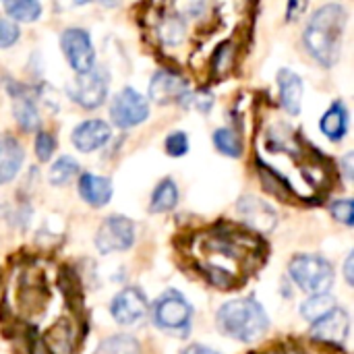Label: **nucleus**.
Listing matches in <instances>:
<instances>
[{
  "instance_id": "nucleus-1",
  "label": "nucleus",
  "mask_w": 354,
  "mask_h": 354,
  "mask_svg": "<svg viewBox=\"0 0 354 354\" xmlns=\"http://www.w3.org/2000/svg\"><path fill=\"white\" fill-rule=\"evenodd\" d=\"M346 19V8L342 4H324L313 12L305 27L303 44L307 52L326 68L334 66L340 58Z\"/></svg>"
},
{
  "instance_id": "nucleus-2",
  "label": "nucleus",
  "mask_w": 354,
  "mask_h": 354,
  "mask_svg": "<svg viewBox=\"0 0 354 354\" xmlns=\"http://www.w3.org/2000/svg\"><path fill=\"white\" fill-rule=\"evenodd\" d=\"M216 324L228 338L239 342H255L266 334L270 319L255 299H239L220 307Z\"/></svg>"
},
{
  "instance_id": "nucleus-3",
  "label": "nucleus",
  "mask_w": 354,
  "mask_h": 354,
  "mask_svg": "<svg viewBox=\"0 0 354 354\" xmlns=\"http://www.w3.org/2000/svg\"><path fill=\"white\" fill-rule=\"evenodd\" d=\"M288 270L297 286L311 295H328L334 286V268L319 255H297Z\"/></svg>"
},
{
  "instance_id": "nucleus-4",
  "label": "nucleus",
  "mask_w": 354,
  "mask_h": 354,
  "mask_svg": "<svg viewBox=\"0 0 354 354\" xmlns=\"http://www.w3.org/2000/svg\"><path fill=\"white\" fill-rule=\"evenodd\" d=\"M191 319L193 307L178 290L164 292L153 305V324L164 332L185 336L191 330Z\"/></svg>"
},
{
  "instance_id": "nucleus-5",
  "label": "nucleus",
  "mask_w": 354,
  "mask_h": 354,
  "mask_svg": "<svg viewBox=\"0 0 354 354\" xmlns=\"http://www.w3.org/2000/svg\"><path fill=\"white\" fill-rule=\"evenodd\" d=\"M108 81H110L108 71L102 66H93L89 73L77 75L75 81L66 87V93L77 106L85 110H95L106 102Z\"/></svg>"
},
{
  "instance_id": "nucleus-6",
  "label": "nucleus",
  "mask_w": 354,
  "mask_h": 354,
  "mask_svg": "<svg viewBox=\"0 0 354 354\" xmlns=\"http://www.w3.org/2000/svg\"><path fill=\"white\" fill-rule=\"evenodd\" d=\"M110 116L112 122L120 129H131L147 120L149 116V104L147 100L135 91L133 87H124L116 93V97L110 104Z\"/></svg>"
},
{
  "instance_id": "nucleus-7",
  "label": "nucleus",
  "mask_w": 354,
  "mask_h": 354,
  "mask_svg": "<svg viewBox=\"0 0 354 354\" xmlns=\"http://www.w3.org/2000/svg\"><path fill=\"white\" fill-rule=\"evenodd\" d=\"M135 243V226L124 216H110L100 224L95 234V247L102 255L127 251Z\"/></svg>"
},
{
  "instance_id": "nucleus-8",
  "label": "nucleus",
  "mask_w": 354,
  "mask_h": 354,
  "mask_svg": "<svg viewBox=\"0 0 354 354\" xmlns=\"http://www.w3.org/2000/svg\"><path fill=\"white\" fill-rule=\"evenodd\" d=\"M60 46L62 52L73 66L77 75L89 73L95 66V50L91 44V37L85 29L81 27H71L60 35Z\"/></svg>"
},
{
  "instance_id": "nucleus-9",
  "label": "nucleus",
  "mask_w": 354,
  "mask_h": 354,
  "mask_svg": "<svg viewBox=\"0 0 354 354\" xmlns=\"http://www.w3.org/2000/svg\"><path fill=\"white\" fill-rule=\"evenodd\" d=\"M110 313H112L116 324L133 326V324H137V322H141L145 317L147 299L137 288H124L114 297V301L110 305Z\"/></svg>"
},
{
  "instance_id": "nucleus-10",
  "label": "nucleus",
  "mask_w": 354,
  "mask_h": 354,
  "mask_svg": "<svg viewBox=\"0 0 354 354\" xmlns=\"http://www.w3.org/2000/svg\"><path fill=\"white\" fill-rule=\"evenodd\" d=\"M189 93V83L172 73V71H158L151 77L149 83V97L156 104H170V102H183Z\"/></svg>"
},
{
  "instance_id": "nucleus-11",
  "label": "nucleus",
  "mask_w": 354,
  "mask_h": 354,
  "mask_svg": "<svg viewBox=\"0 0 354 354\" xmlns=\"http://www.w3.org/2000/svg\"><path fill=\"white\" fill-rule=\"evenodd\" d=\"M351 332V317L344 309L334 307L328 315H324L319 322L313 324V338L330 344H344Z\"/></svg>"
},
{
  "instance_id": "nucleus-12",
  "label": "nucleus",
  "mask_w": 354,
  "mask_h": 354,
  "mask_svg": "<svg viewBox=\"0 0 354 354\" xmlns=\"http://www.w3.org/2000/svg\"><path fill=\"white\" fill-rule=\"evenodd\" d=\"M10 95H12V112H15V118L19 122L21 129L25 131H37L39 129V110H37V104H35V95L31 89L23 87V85H10Z\"/></svg>"
},
{
  "instance_id": "nucleus-13",
  "label": "nucleus",
  "mask_w": 354,
  "mask_h": 354,
  "mask_svg": "<svg viewBox=\"0 0 354 354\" xmlns=\"http://www.w3.org/2000/svg\"><path fill=\"white\" fill-rule=\"evenodd\" d=\"M108 139H110V124H106L104 120H97V118L83 120L79 127H75V131L71 135L73 145L83 153L100 149L102 145L108 143Z\"/></svg>"
},
{
  "instance_id": "nucleus-14",
  "label": "nucleus",
  "mask_w": 354,
  "mask_h": 354,
  "mask_svg": "<svg viewBox=\"0 0 354 354\" xmlns=\"http://www.w3.org/2000/svg\"><path fill=\"white\" fill-rule=\"evenodd\" d=\"M239 212L243 214L245 222L257 230V232H272L276 228V222H278V216L276 212L272 209V205H268L263 199H257V197H243L239 201Z\"/></svg>"
},
{
  "instance_id": "nucleus-15",
  "label": "nucleus",
  "mask_w": 354,
  "mask_h": 354,
  "mask_svg": "<svg viewBox=\"0 0 354 354\" xmlns=\"http://www.w3.org/2000/svg\"><path fill=\"white\" fill-rule=\"evenodd\" d=\"M278 87H280V102L284 106V110L292 116H297L301 112V104H303V79L288 68H282L278 73Z\"/></svg>"
},
{
  "instance_id": "nucleus-16",
  "label": "nucleus",
  "mask_w": 354,
  "mask_h": 354,
  "mask_svg": "<svg viewBox=\"0 0 354 354\" xmlns=\"http://www.w3.org/2000/svg\"><path fill=\"white\" fill-rule=\"evenodd\" d=\"M23 160H25V151L21 143L10 135L0 137V185L10 183L19 174Z\"/></svg>"
},
{
  "instance_id": "nucleus-17",
  "label": "nucleus",
  "mask_w": 354,
  "mask_h": 354,
  "mask_svg": "<svg viewBox=\"0 0 354 354\" xmlns=\"http://www.w3.org/2000/svg\"><path fill=\"white\" fill-rule=\"evenodd\" d=\"M79 195L85 203L93 207H102L112 199V183L110 178L85 172L79 178Z\"/></svg>"
},
{
  "instance_id": "nucleus-18",
  "label": "nucleus",
  "mask_w": 354,
  "mask_h": 354,
  "mask_svg": "<svg viewBox=\"0 0 354 354\" xmlns=\"http://www.w3.org/2000/svg\"><path fill=\"white\" fill-rule=\"evenodd\" d=\"M319 129L330 141H340L348 131V110H346V106L342 102H334L330 106V110L322 116Z\"/></svg>"
},
{
  "instance_id": "nucleus-19",
  "label": "nucleus",
  "mask_w": 354,
  "mask_h": 354,
  "mask_svg": "<svg viewBox=\"0 0 354 354\" xmlns=\"http://www.w3.org/2000/svg\"><path fill=\"white\" fill-rule=\"evenodd\" d=\"M176 203H178V189H176V185H174V180L166 178V180H162V183L156 187V191H153V195H151V205H149V209H151L153 214H164V212L174 209Z\"/></svg>"
},
{
  "instance_id": "nucleus-20",
  "label": "nucleus",
  "mask_w": 354,
  "mask_h": 354,
  "mask_svg": "<svg viewBox=\"0 0 354 354\" xmlns=\"http://www.w3.org/2000/svg\"><path fill=\"white\" fill-rule=\"evenodd\" d=\"M334 307H336V301L330 295H313L311 299H307L301 305V315H303V319L315 324L324 315H328Z\"/></svg>"
},
{
  "instance_id": "nucleus-21",
  "label": "nucleus",
  "mask_w": 354,
  "mask_h": 354,
  "mask_svg": "<svg viewBox=\"0 0 354 354\" xmlns=\"http://www.w3.org/2000/svg\"><path fill=\"white\" fill-rule=\"evenodd\" d=\"M95 354H141V346L133 336L127 334H118V336H110L106 338Z\"/></svg>"
},
{
  "instance_id": "nucleus-22",
  "label": "nucleus",
  "mask_w": 354,
  "mask_h": 354,
  "mask_svg": "<svg viewBox=\"0 0 354 354\" xmlns=\"http://www.w3.org/2000/svg\"><path fill=\"white\" fill-rule=\"evenodd\" d=\"M4 10L8 17H12L15 21H23V23H31L35 19H39L41 15V4L33 2V0H6L4 2Z\"/></svg>"
},
{
  "instance_id": "nucleus-23",
  "label": "nucleus",
  "mask_w": 354,
  "mask_h": 354,
  "mask_svg": "<svg viewBox=\"0 0 354 354\" xmlns=\"http://www.w3.org/2000/svg\"><path fill=\"white\" fill-rule=\"evenodd\" d=\"M214 143H216L218 151H222L228 158H239L243 153V141L230 129H218L214 133Z\"/></svg>"
},
{
  "instance_id": "nucleus-24",
  "label": "nucleus",
  "mask_w": 354,
  "mask_h": 354,
  "mask_svg": "<svg viewBox=\"0 0 354 354\" xmlns=\"http://www.w3.org/2000/svg\"><path fill=\"white\" fill-rule=\"evenodd\" d=\"M79 172V164L77 160H73L71 156H62L54 162V166L50 168V183L52 185H66L75 174Z\"/></svg>"
},
{
  "instance_id": "nucleus-25",
  "label": "nucleus",
  "mask_w": 354,
  "mask_h": 354,
  "mask_svg": "<svg viewBox=\"0 0 354 354\" xmlns=\"http://www.w3.org/2000/svg\"><path fill=\"white\" fill-rule=\"evenodd\" d=\"M160 37L166 41V44H180L183 37H185V23L178 19V17H168L160 23Z\"/></svg>"
},
{
  "instance_id": "nucleus-26",
  "label": "nucleus",
  "mask_w": 354,
  "mask_h": 354,
  "mask_svg": "<svg viewBox=\"0 0 354 354\" xmlns=\"http://www.w3.org/2000/svg\"><path fill=\"white\" fill-rule=\"evenodd\" d=\"M54 147H56V141L50 133L46 131H39L37 137H35V156L39 162H48L54 153Z\"/></svg>"
},
{
  "instance_id": "nucleus-27",
  "label": "nucleus",
  "mask_w": 354,
  "mask_h": 354,
  "mask_svg": "<svg viewBox=\"0 0 354 354\" xmlns=\"http://www.w3.org/2000/svg\"><path fill=\"white\" fill-rule=\"evenodd\" d=\"M166 151L174 158L185 156L189 151V137L183 131H174L166 137Z\"/></svg>"
},
{
  "instance_id": "nucleus-28",
  "label": "nucleus",
  "mask_w": 354,
  "mask_h": 354,
  "mask_svg": "<svg viewBox=\"0 0 354 354\" xmlns=\"http://www.w3.org/2000/svg\"><path fill=\"white\" fill-rule=\"evenodd\" d=\"M332 216L346 224V226H353L354 222V203L353 199H338L332 203Z\"/></svg>"
},
{
  "instance_id": "nucleus-29",
  "label": "nucleus",
  "mask_w": 354,
  "mask_h": 354,
  "mask_svg": "<svg viewBox=\"0 0 354 354\" xmlns=\"http://www.w3.org/2000/svg\"><path fill=\"white\" fill-rule=\"evenodd\" d=\"M17 39H19V27L8 19H0V48H10Z\"/></svg>"
},
{
  "instance_id": "nucleus-30",
  "label": "nucleus",
  "mask_w": 354,
  "mask_h": 354,
  "mask_svg": "<svg viewBox=\"0 0 354 354\" xmlns=\"http://www.w3.org/2000/svg\"><path fill=\"white\" fill-rule=\"evenodd\" d=\"M185 100H189V102H185V106H193V108H197V110H201V112H207V110L212 108V104H214V95H212L209 91L187 93Z\"/></svg>"
},
{
  "instance_id": "nucleus-31",
  "label": "nucleus",
  "mask_w": 354,
  "mask_h": 354,
  "mask_svg": "<svg viewBox=\"0 0 354 354\" xmlns=\"http://www.w3.org/2000/svg\"><path fill=\"white\" fill-rule=\"evenodd\" d=\"M342 170H344L346 180H353V153H346L342 158Z\"/></svg>"
},
{
  "instance_id": "nucleus-32",
  "label": "nucleus",
  "mask_w": 354,
  "mask_h": 354,
  "mask_svg": "<svg viewBox=\"0 0 354 354\" xmlns=\"http://www.w3.org/2000/svg\"><path fill=\"white\" fill-rule=\"evenodd\" d=\"M353 263H354V257L353 253L346 257V263H344V276H346V282L353 286L354 284V278H353Z\"/></svg>"
},
{
  "instance_id": "nucleus-33",
  "label": "nucleus",
  "mask_w": 354,
  "mask_h": 354,
  "mask_svg": "<svg viewBox=\"0 0 354 354\" xmlns=\"http://www.w3.org/2000/svg\"><path fill=\"white\" fill-rule=\"evenodd\" d=\"M183 354H218L216 351H212V348H207V346H199V344H195V346H189L187 351Z\"/></svg>"
}]
</instances>
